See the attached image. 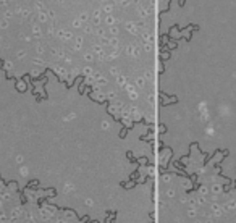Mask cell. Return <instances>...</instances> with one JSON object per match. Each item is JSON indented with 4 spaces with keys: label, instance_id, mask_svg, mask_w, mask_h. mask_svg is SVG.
<instances>
[{
    "label": "cell",
    "instance_id": "1",
    "mask_svg": "<svg viewBox=\"0 0 236 223\" xmlns=\"http://www.w3.org/2000/svg\"><path fill=\"white\" fill-rule=\"evenodd\" d=\"M159 37V168L236 181V37Z\"/></svg>",
    "mask_w": 236,
    "mask_h": 223
},
{
    "label": "cell",
    "instance_id": "2",
    "mask_svg": "<svg viewBox=\"0 0 236 223\" xmlns=\"http://www.w3.org/2000/svg\"><path fill=\"white\" fill-rule=\"evenodd\" d=\"M123 16L125 0H0V57L73 83L108 55Z\"/></svg>",
    "mask_w": 236,
    "mask_h": 223
},
{
    "label": "cell",
    "instance_id": "3",
    "mask_svg": "<svg viewBox=\"0 0 236 223\" xmlns=\"http://www.w3.org/2000/svg\"><path fill=\"white\" fill-rule=\"evenodd\" d=\"M155 223H236V181L159 168Z\"/></svg>",
    "mask_w": 236,
    "mask_h": 223
}]
</instances>
